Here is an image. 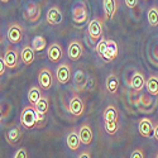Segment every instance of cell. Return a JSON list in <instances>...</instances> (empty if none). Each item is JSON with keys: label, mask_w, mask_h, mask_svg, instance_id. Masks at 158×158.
Wrapping results in <instances>:
<instances>
[{"label": "cell", "mask_w": 158, "mask_h": 158, "mask_svg": "<svg viewBox=\"0 0 158 158\" xmlns=\"http://www.w3.org/2000/svg\"><path fill=\"white\" fill-rule=\"evenodd\" d=\"M138 131L144 138H149L153 134V123L149 118H142L138 123Z\"/></svg>", "instance_id": "obj_12"}, {"label": "cell", "mask_w": 158, "mask_h": 158, "mask_svg": "<svg viewBox=\"0 0 158 158\" xmlns=\"http://www.w3.org/2000/svg\"><path fill=\"white\" fill-rule=\"evenodd\" d=\"M157 158H158V153H157Z\"/></svg>", "instance_id": "obj_41"}, {"label": "cell", "mask_w": 158, "mask_h": 158, "mask_svg": "<svg viewBox=\"0 0 158 158\" xmlns=\"http://www.w3.org/2000/svg\"><path fill=\"white\" fill-rule=\"evenodd\" d=\"M124 3L127 5V8L129 9H134L138 5V0H124Z\"/></svg>", "instance_id": "obj_33"}, {"label": "cell", "mask_w": 158, "mask_h": 158, "mask_svg": "<svg viewBox=\"0 0 158 158\" xmlns=\"http://www.w3.org/2000/svg\"><path fill=\"white\" fill-rule=\"evenodd\" d=\"M104 122H109V120H119V114H118V110L113 105H109V106L104 110Z\"/></svg>", "instance_id": "obj_25"}, {"label": "cell", "mask_w": 158, "mask_h": 158, "mask_svg": "<svg viewBox=\"0 0 158 158\" xmlns=\"http://www.w3.org/2000/svg\"><path fill=\"white\" fill-rule=\"evenodd\" d=\"M66 143H67V147L71 149V151H77L81 146V140H80V135L76 130H71L70 133L67 134V139H66Z\"/></svg>", "instance_id": "obj_18"}, {"label": "cell", "mask_w": 158, "mask_h": 158, "mask_svg": "<svg viewBox=\"0 0 158 158\" xmlns=\"http://www.w3.org/2000/svg\"><path fill=\"white\" fill-rule=\"evenodd\" d=\"M34 53H35V51L33 49L32 46H29V44L23 46V48L20 49V61L24 64H27V66L32 64L34 62V60H35V55Z\"/></svg>", "instance_id": "obj_13"}, {"label": "cell", "mask_w": 158, "mask_h": 158, "mask_svg": "<svg viewBox=\"0 0 158 158\" xmlns=\"http://www.w3.org/2000/svg\"><path fill=\"white\" fill-rule=\"evenodd\" d=\"M147 19L151 27H157L158 25V8L157 6H151L148 9Z\"/></svg>", "instance_id": "obj_27"}, {"label": "cell", "mask_w": 158, "mask_h": 158, "mask_svg": "<svg viewBox=\"0 0 158 158\" xmlns=\"http://www.w3.org/2000/svg\"><path fill=\"white\" fill-rule=\"evenodd\" d=\"M20 124L28 130L35 128V109L33 105L29 104L23 109L20 114Z\"/></svg>", "instance_id": "obj_2"}, {"label": "cell", "mask_w": 158, "mask_h": 158, "mask_svg": "<svg viewBox=\"0 0 158 158\" xmlns=\"http://www.w3.org/2000/svg\"><path fill=\"white\" fill-rule=\"evenodd\" d=\"M130 87L134 89L135 91H140L144 86H146V80H144V76L140 72H135L130 78Z\"/></svg>", "instance_id": "obj_20"}, {"label": "cell", "mask_w": 158, "mask_h": 158, "mask_svg": "<svg viewBox=\"0 0 158 158\" xmlns=\"http://www.w3.org/2000/svg\"><path fill=\"white\" fill-rule=\"evenodd\" d=\"M5 70H6V66H5L4 58L0 56V76H3V75L5 73Z\"/></svg>", "instance_id": "obj_34"}, {"label": "cell", "mask_w": 158, "mask_h": 158, "mask_svg": "<svg viewBox=\"0 0 158 158\" xmlns=\"http://www.w3.org/2000/svg\"><path fill=\"white\" fill-rule=\"evenodd\" d=\"M14 157H15V158H27V157H28V153H27V151H25V148H19V149L15 152Z\"/></svg>", "instance_id": "obj_31"}, {"label": "cell", "mask_w": 158, "mask_h": 158, "mask_svg": "<svg viewBox=\"0 0 158 158\" xmlns=\"http://www.w3.org/2000/svg\"><path fill=\"white\" fill-rule=\"evenodd\" d=\"M47 56L48 60L53 63H58L61 61V58L63 57V48L60 43H52L49 44L48 49H47Z\"/></svg>", "instance_id": "obj_11"}, {"label": "cell", "mask_w": 158, "mask_h": 158, "mask_svg": "<svg viewBox=\"0 0 158 158\" xmlns=\"http://www.w3.org/2000/svg\"><path fill=\"white\" fill-rule=\"evenodd\" d=\"M77 157H78V158H86V157H87V158H90L91 156H90V153H89V152H81L80 154L77 156Z\"/></svg>", "instance_id": "obj_36"}, {"label": "cell", "mask_w": 158, "mask_h": 158, "mask_svg": "<svg viewBox=\"0 0 158 158\" xmlns=\"http://www.w3.org/2000/svg\"><path fill=\"white\" fill-rule=\"evenodd\" d=\"M106 41L108 39H105V38H100V41L98 42V46H96V52H98V55L100 58H102L104 56V52H105V48H106Z\"/></svg>", "instance_id": "obj_30"}, {"label": "cell", "mask_w": 158, "mask_h": 158, "mask_svg": "<svg viewBox=\"0 0 158 158\" xmlns=\"http://www.w3.org/2000/svg\"><path fill=\"white\" fill-rule=\"evenodd\" d=\"M144 2H148V0H144Z\"/></svg>", "instance_id": "obj_40"}, {"label": "cell", "mask_w": 158, "mask_h": 158, "mask_svg": "<svg viewBox=\"0 0 158 158\" xmlns=\"http://www.w3.org/2000/svg\"><path fill=\"white\" fill-rule=\"evenodd\" d=\"M47 114L35 111V128H43L47 124Z\"/></svg>", "instance_id": "obj_29"}, {"label": "cell", "mask_w": 158, "mask_h": 158, "mask_svg": "<svg viewBox=\"0 0 158 158\" xmlns=\"http://www.w3.org/2000/svg\"><path fill=\"white\" fill-rule=\"evenodd\" d=\"M42 96H43L42 95V89L39 87V85L38 86H32L29 89V91H28V102L34 106Z\"/></svg>", "instance_id": "obj_22"}, {"label": "cell", "mask_w": 158, "mask_h": 158, "mask_svg": "<svg viewBox=\"0 0 158 158\" xmlns=\"http://www.w3.org/2000/svg\"><path fill=\"white\" fill-rule=\"evenodd\" d=\"M118 52H119V48H118V43L113 39H108L106 41V48H105L104 56L101 60H104L105 62H111L116 58Z\"/></svg>", "instance_id": "obj_10"}, {"label": "cell", "mask_w": 158, "mask_h": 158, "mask_svg": "<svg viewBox=\"0 0 158 158\" xmlns=\"http://www.w3.org/2000/svg\"><path fill=\"white\" fill-rule=\"evenodd\" d=\"M4 62H5V66L6 69L9 70H14L18 67L19 64V58H20V53L18 52L17 48H13V47H6L5 52H4Z\"/></svg>", "instance_id": "obj_3"}, {"label": "cell", "mask_w": 158, "mask_h": 158, "mask_svg": "<svg viewBox=\"0 0 158 158\" xmlns=\"http://www.w3.org/2000/svg\"><path fill=\"white\" fill-rule=\"evenodd\" d=\"M47 23L49 25H57L62 22V13L60 10L58 6H52L49 8V10L47 11V18H46Z\"/></svg>", "instance_id": "obj_16"}, {"label": "cell", "mask_w": 158, "mask_h": 158, "mask_svg": "<svg viewBox=\"0 0 158 158\" xmlns=\"http://www.w3.org/2000/svg\"><path fill=\"white\" fill-rule=\"evenodd\" d=\"M6 37H8V41L11 44H18L22 42L23 39V28L18 23H13L9 25L8 32H6Z\"/></svg>", "instance_id": "obj_7"}, {"label": "cell", "mask_w": 158, "mask_h": 158, "mask_svg": "<svg viewBox=\"0 0 158 158\" xmlns=\"http://www.w3.org/2000/svg\"><path fill=\"white\" fill-rule=\"evenodd\" d=\"M24 17L29 22H37L39 19V17H41V6H39V4L29 3L27 9L24 11Z\"/></svg>", "instance_id": "obj_14"}, {"label": "cell", "mask_w": 158, "mask_h": 158, "mask_svg": "<svg viewBox=\"0 0 158 158\" xmlns=\"http://www.w3.org/2000/svg\"><path fill=\"white\" fill-rule=\"evenodd\" d=\"M78 135H80V140L84 146H89L93 142V138H94V133H93V129L90 128V125L87 124H84L80 127L78 129Z\"/></svg>", "instance_id": "obj_15"}, {"label": "cell", "mask_w": 158, "mask_h": 158, "mask_svg": "<svg viewBox=\"0 0 158 158\" xmlns=\"http://www.w3.org/2000/svg\"><path fill=\"white\" fill-rule=\"evenodd\" d=\"M153 137H154V139L158 142V123L153 125Z\"/></svg>", "instance_id": "obj_35"}, {"label": "cell", "mask_w": 158, "mask_h": 158, "mask_svg": "<svg viewBox=\"0 0 158 158\" xmlns=\"http://www.w3.org/2000/svg\"><path fill=\"white\" fill-rule=\"evenodd\" d=\"M118 89H119V77L116 75H110L106 78V90L108 93L114 95L118 93Z\"/></svg>", "instance_id": "obj_23"}, {"label": "cell", "mask_w": 158, "mask_h": 158, "mask_svg": "<svg viewBox=\"0 0 158 158\" xmlns=\"http://www.w3.org/2000/svg\"><path fill=\"white\" fill-rule=\"evenodd\" d=\"M22 135H23V133H22V130H20L19 127H11L6 131L5 139H6V142L10 144V146H14V144L19 143V140L22 139Z\"/></svg>", "instance_id": "obj_17"}, {"label": "cell", "mask_w": 158, "mask_h": 158, "mask_svg": "<svg viewBox=\"0 0 158 158\" xmlns=\"http://www.w3.org/2000/svg\"><path fill=\"white\" fill-rule=\"evenodd\" d=\"M34 109H35V111H39L42 114H47L48 109H49V100H48V98L43 95L41 99L38 100V102L34 105Z\"/></svg>", "instance_id": "obj_26"}, {"label": "cell", "mask_w": 158, "mask_h": 158, "mask_svg": "<svg viewBox=\"0 0 158 158\" xmlns=\"http://www.w3.org/2000/svg\"><path fill=\"white\" fill-rule=\"evenodd\" d=\"M146 89L149 95L152 96L158 95V76L157 75H151L148 77V80L146 81Z\"/></svg>", "instance_id": "obj_21"}, {"label": "cell", "mask_w": 158, "mask_h": 158, "mask_svg": "<svg viewBox=\"0 0 158 158\" xmlns=\"http://www.w3.org/2000/svg\"><path fill=\"white\" fill-rule=\"evenodd\" d=\"M31 46L33 47V49L35 52H41V51L47 48V39L43 35H37V37H34L32 39Z\"/></svg>", "instance_id": "obj_24"}, {"label": "cell", "mask_w": 158, "mask_h": 158, "mask_svg": "<svg viewBox=\"0 0 158 158\" xmlns=\"http://www.w3.org/2000/svg\"><path fill=\"white\" fill-rule=\"evenodd\" d=\"M105 125V131L109 134V135H115L118 133V130H119V123L118 120H109V122H104Z\"/></svg>", "instance_id": "obj_28"}, {"label": "cell", "mask_w": 158, "mask_h": 158, "mask_svg": "<svg viewBox=\"0 0 158 158\" xmlns=\"http://www.w3.org/2000/svg\"><path fill=\"white\" fill-rule=\"evenodd\" d=\"M2 120H3V113H2V110H0V123H2Z\"/></svg>", "instance_id": "obj_37"}, {"label": "cell", "mask_w": 158, "mask_h": 158, "mask_svg": "<svg viewBox=\"0 0 158 158\" xmlns=\"http://www.w3.org/2000/svg\"><path fill=\"white\" fill-rule=\"evenodd\" d=\"M102 6H104V11H105V17L108 19H113L116 10H118L116 0H102Z\"/></svg>", "instance_id": "obj_19"}, {"label": "cell", "mask_w": 158, "mask_h": 158, "mask_svg": "<svg viewBox=\"0 0 158 158\" xmlns=\"http://www.w3.org/2000/svg\"><path fill=\"white\" fill-rule=\"evenodd\" d=\"M53 81H55V77H53V73L52 71L48 69V67H43L38 73V85L42 90L47 91L52 87L53 85Z\"/></svg>", "instance_id": "obj_5"}, {"label": "cell", "mask_w": 158, "mask_h": 158, "mask_svg": "<svg viewBox=\"0 0 158 158\" xmlns=\"http://www.w3.org/2000/svg\"><path fill=\"white\" fill-rule=\"evenodd\" d=\"M87 34L91 43L93 44L98 43V41L102 37V20L100 18H94L93 20L89 22Z\"/></svg>", "instance_id": "obj_1"}, {"label": "cell", "mask_w": 158, "mask_h": 158, "mask_svg": "<svg viewBox=\"0 0 158 158\" xmlns=\"http://www.w3.org/2000/svg\"><path fill=\"white\" fill-rule=\"evenodd\" d=\"M84 55V46L82 43L78 41V39H73L69 43V47H67V56L71 61L73 62H77L80 60Z\"/></svg>", "instance_id": "obj_6"}, {"label": "cell", "mask_w": 158, "mask_h": 158, "mask_svg": "<svg viewBox=\"0 0 158 158\" xmlns=\"http://www.w3.org/2000/svg\"><path fill=\"white\" fill-rule=\"evenodd\" d=\"M0 2H2V3H9L10 0H0Z\"/></svg>", "instance_id": "obj_38"}, {"label": "cell", "mask_w": 158, "mask_h": 158, "mask_svg": "<svg viewBox=\"0 0 158 158\" xmlns=\"http://www.w3.org/2000/svg\"><path fill=\"white\" fill-rule=\"evenodd\" d=\"M130 158H144V152L142 149H135L130 153Z\"/></svg>", "instance_id": "obj_32"}, {"label": "cell", "mask_w": 158, "mask_h": 158, "mask_svg": "<svg viewBox=\"0 0 158 158\" xmlns=\"http://www.w3.org/2000/svg\"><path fill=\"white\" fill-rule=\"evenodd\" d=\"M69 110L73 116H81L85 111V105L84 101L81 100V98L78 95H73L69 102Z\"/></svg>", "instance_id": "obj_9"}, {"label": "cell", "mask_w": 158, "mask_h": 158, "mask_svg": "<svg viewBox=\"0 0 158 158\" xmlns=\"http://www.w3.org/2000/svg\"><path fill=\"white\" fill-rule=\"evenodd\" d=\"M72 77V71L67 62H62L56 69V80L61 85H67Z\"/></svg>", "instance_id": "obj_4"}, {"label": "cell", "mask_w": 158, "mask_h": 158, "mask_svg": "<svg viewBox=\"0 0 158 158\" xmlns=\"http://www.w3.org/2000/svg\"><path fill=\"white\" fill-rule=\"evenodd\" d=\"M87 18H89V14H87V8L85 4H77L73 10H72V19L76 24L78 25H82V24H86L87 22Z\"/></svg>", "instance_id": "obj_8"}, {"label": "cell", "mask_w": 158, "mask_h": 158, "mask_svg": "<svg viewBox=\"0 0 158 158\" xmlns=\"http://www.w3.org/2000/svg\"><path fill=\"white\" fill-rule=\"evenodd\" d=\"M0 43H2V39H0Z\"/></svg>", "instance_id": "obj_39"}]
</instances>
